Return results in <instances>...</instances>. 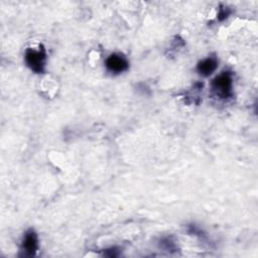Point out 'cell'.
<instances>
[{"mask_svg": "<svg viewBox=\"0 0 258 258\" xmlns=\"http://www.w3.org/2000/svg\"><path fill=\"white\" fill-rule=\"evenodd\" d=\"M217 67H218L217 59L215 57H208L198 63L197 70L202 76L208 77L215 72Z\"/></svg>", "mask_w": 258, "mask_h": 258, "instance_id": "5b68a950", "label": "cell"}, {"mask_svg": "<svg viewBox=\"0 0 258 258\" xmlns=\"http://www.w3.org/2000/svg\"><path fill=\"white\" fill-rule=\"evenodd\" d=\"M213 91L220 98H228L232 93V76L228 72H223L216 77L212 83Z\"/></svg>", "mask_w": 258, "mask_h": 258, "instance_id": "7a4b0ae2", "label": "cell"}, {"mask_svg": "<svg viewBox=\"0 0 258 258\" xmlns=\"http://www.w3.org/2000/svg\"><path fill=\"white\" fill-rule=\"evenodd\" d=\"M229 13H230V11H228V8H226V10H225L224 8H221L220 13H219V16H222V17H221L220 19L223 20L224 18H226V17L229 15Z\"/></svg>", "mask_w": 258, "mask_h": 258, "instance_id": "8992f818", "label": "cell"}, {"mask_svg": "<svg viewBox=\"0 0 258 258\" xmlns=\"http://www.w3.org/2000/svg\"><path fill=\"white\" fill-rule=\"evenodd\" d=\"M25 61L29 69L34 73L40 74L43 73L45 67L46 54L45 50L41 47L40 49L28 48L25 52Z\"/></svg>", "mask_w": 258, "mask_h": 258, "instance_id": "6da1fadb", "label": "cell"}, {"mask_svg": "<svg viewBox=\"0 0 258 258\" xmlns=\"http://www.w3.org/2000/svg\"><path fill=\"white\" fill-rule=\"evenodd\" d=\"M37 248H38L37 235L33 230H28L25 233V236L23 238L22 249L26 254H28L29 256H32L35 254Z\"/></svg>", "mask_w": 258, "mask_h": 258, "instance_id": "277c9868", "label": "cell"}, {"mask_svg": "<svg viewBox=\"0 0 258 258\" xmlns=\"http://www.w3.org/2000/svg\"><path fill=\"white\" fill-rule=\"evenodd\" d=\"M106 67L112 73H122L127 70L128 61L125 56L119 53H113L106 59Z\"/></svg>", "mask_w": 258, "mask_h": 258, "instance_id": "3957f363", "label": "cell"}]
</instances>
